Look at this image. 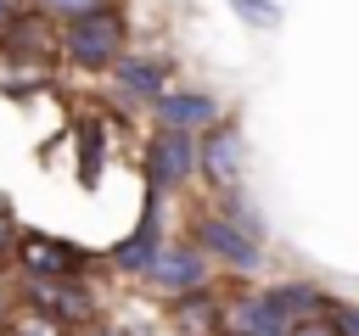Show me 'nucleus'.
Masks as SVG:
<instances>
[{
    "instance_id": "2",
    "label": "nucleus",
    "mask_w": 359,
    "mask_h": 336,
    "mask_svg": "<svg viewBox=\"0 0 359 336\" xmlns=\"http://www.w3.org/2000/svg\"><path fill=\"white\" fill-rule=\"evenodd\" d=\"M11 302L34 308V314H45V319H56L67 330H84V325L101 319V286H95V274H62V280H22L17 274Z\"/></svg>"
},
{
    "instance_id": "4",
    "label": "nucleus",
    "mask_w": 359,
    "mask_h": 336,
    "mask_svg": "<svg viewBox=\"0 0 359 336\" xmlns=\"http://www.w3.org/2000/svg\"><path fill=\"white\" fill-rule=\"evenodd\" d=\"M213 269H230V274H258L264 269V241H252V235H241L230 218H219L213 207H202L196 218H191V235H185Z\"/></svg>"
},
{
    "instance_id": "21",
    "label": "nucleus",
    "mask_w": 359,
    "mask_h": 336,
    "mask_svg": "<svg viewBox=\"0 0 359 336\" xmlns=\"http://www.w3.org/2000/svg\"><path fill=\"white\" fill-rule=\"evenodd\" d=\"M292 336H331V325H325V319H297Z\"/></svg>"
},
{
    "instance_id": "6",
    "label": "nucleus",
    "mask_w": 359,
    "mask_h": 336,
    "mask_svg": "<svg viewBox=\"0 0 359 336\" xmlns=\"http://www.w3.org/2000/svg\"><path fill=\"white\" fill-rule=\"evenodd\" d=\"M157 297H185V291H196V286H213V263L180 235V241H157V252H151V263H146V274H140Z\"/></svg>"
},
{
    "instance_id": "16",
    "label": "nucleus",
    "mask_w": 359,
    "mask_h": 336,
    "mask_svg": "<svg viewBox=\"0 0 359 336\" xmlns=\"http://www.w3.org/2000/svg\"><path fill=\"white\" fill-rule=\"evenodd\" d=\"M0 336H73V330L56 325V319H45V314H34V308H11L6 325H0Z\"/></svg>"
},
{
    "instance_id": "17",
    "label": "nucleus",
    "mask_w": 359,
    "mask_h": 336,
    "mask_svg": "<svg viewBox=\"0 0 359 336\" xmlns=\"http://www.w3.org/2000/svg\"><path fill=\"white\" fill-rule=\"evenodd\" d=\"M101 6H112V0H34V11L50 17L56 28H62V22H79V17H90V11H101Z\"/></svg>"
},
{
    "instance_id": "7",
    "label": "nucleus",
    "mask_w": 359,
    "mask_h": 336,
    "mask_svg": "<svg viewBox=\"0 0 359 336\" xmlns=\"http://www.w3.org/2000/svg\"><path fill=\"white\" fill-rule=\"evenodd\" d=\"M241 162H247V146H241V129L230 118L196 129V179H208L213 190H230L241 179Z\"/></svg>"
},
{
    "instance_id": "22",
    "label": "nucleus",
    "mask_w": 359,
    "mask_h": 336,
    "mask_svg": "<svg viewBox=\"0 0 359 336\" xmlns=\"http://www.w3.org/2000/svg\"><path fill=\"white\" fill-rule=\"evenodd\" d=\"M11 308H17V302H11V280L0 274V325H6V314H11Z\"/></svg>"
},
{
    "instance_id": "18",
    "label": "nucleus",
    "mask_w": 359,
    "mask_h": 336,
    "mask_svg": "<svg viewBox=\"0 0 359 336\" xmlns=\"http://www.w3.org/2000/svg\"><path fill=\"white\" fill-rule=\"evenodd\" d=\"M230 11H236L247 28H275V22H280V6H275V0H230Z\"/></svg>"
},
{
    "instance_id": "9",
    "label": "nucleus",
    "mask_w": 359,
    "mask_h": 336,
    "mask_svg": "<svg viewBox=\"0 0 359 336\" xmlns=\"http://www.w3.org/2000/svg\"><path fill=\"white\" fill-rule=\"evenodd\" d=\"M219 336H292V319L269 302V291H224Z\"/></svg>"
},
{
    "instance_id": "11",
    "label": "nucleus",
    "mask_w": 359,
    "mask_h": 336,
    "mask_svg": "<svg viewBox=\"0 0 359 336\" xmlns=\"http://www.w3.org/2000/svg\"><path fill=\"white\" fill-rule=\"evenodd\" d=\"M107 73H112V90L123 101H157L168 90V78H174V62L168 56H135V50H123Z\"/></svg>"
},
{
    "instance_id": "13",
    "label": "nucleus",
    "mask_w": 359,
    "mask_h": 336,
    "mask_svg": "<svg viewBox=\"0 0 359 336\" xmlns=\"http://www.w3.org/2000/svg\"><path fill=\"white\" fill-rule=\"evenodd\" d=\"M219 314H224V291L219 286H196L185 297H168L174 336H219Z\"/></svg>"
},
{
    "instance_id": "8",
    "label": "nucleus",
    "mask_w": 359,
    "mask_h": 336,
    "mask_svg": "<svg viewBox=\"0 0 359 336\" xmlns=\"http://www.w3.org/2000/svg\"><path fill=\"white\" fill-rule=\"evenodd\" d=\"M157 241H163V196H157V190H146V202H140V224H135L118 246H107V252H101V269L140 280V274H146V263H151V252H157Z\"/></svg>"
},
{
    "instance_id": "14",
    "label": "nucleus",
    "mask_w": 359,
    "mask_h": 336,
    "mask_svg": "<svg viewBox=\"0 0 359 336\" xmlns=\"http://www.w3.org/2000/svg\"><path fill=\"white\" fill-rule=\"evenodd\" d=\"M269 291V302L297 325V319H320V302H325V291L314 286V280H275V286H264Z\"/></svg>"
},
{
    "instance_id": "1",
    "label": "nucleus",
    "mask_w": 359,
    "mask_h": 336,
    "mask_svg": "<svg viewBox=\"0 0 359 336\" xmlns=\"http://www.w3.org/2000/svg\"><path fill=\"white\" fill-rule=\"evenodd\" d=\"M56 50L79 73H107L129 50V11L112 0V6L90 11V17H79V22H62L56 28Z\"/></svg>"
},
{
    "instance_id": "15",
    "label": "nucleus",
    "mask_w": 359,
    "mask_h": 336,
    "mask_svg": "<svg viewBox=\"0 0 359 336\" xmlns=\"http://www.w3.org/2000/svg\"><path fill=\"white\" fill-rule=\"evenodd\" d=\"M73 129H79V185H84V190H95V185H101V151H107V129H101L95 118H79Z\"/></svg>"
},
{
    "instance_id": "5",
    "label": "nucleus",
    "mask_w": 359,
    "mask_h": 336,
    "mask_svg": "<svg viewBox=\"0 0 359 336\" xmlns=\"http://www.w3.org/2000/svg\"><path fill=\"white\" fill-rule=\"evenodd\" d=\"M140 174H146V190L157 196H174L196 179V134L191 129H151L146 151H140Z\"/></svg>"
},
{
    "instance_id": "3",
    "label": "nucleus",
    "mask_w": 359,
    "mask_h": 336,
    "mask_svg": "<svg viewBox=\"0 0 359 336\" xmlns=\"http://www.w3.org/2000/svg\"><path fill=\"white\" fill-rule=\"evenodd\" d=\"M11 269L22 280H62V274H95L101 258L84 252L79 241H62V235H45V230H22L17 246H11Z\"/></svg>"
},
{
    "instance_id": "10",
    "label": "nucleus",
    "mask_w": 359,
    "mask_h": 336,
    "mask_svg": "<svg viewBox=\"0 0 359 336\" xmlns=\"http://www.w3.org/2000/svg\"><path fill=\"white\" fill-rule=\"evenodd\" d=\"M0 56L6 62H50L56 56V22L22 6L11 22H0Z\"/></svg>"
},
{
    "instance_id": "19",
    "label": "nucleus",
    "mask_w": 359,
    "mask_h": 336,
    "mask_svg": "<svg viewBox=\"0 0 359 336\" xmlns=\"http://www.w3.org/2000/svg\"><path fill=\"white\" fill-rule=\"evenodd\" d=\"M17 235H22V224L11 218V202H0V274L11 269V246H17Z\"/></svg>"
},
{
    "instance_id": "23",
    "label": "nucleus",
    "mask_w": 359,
    "mask_h": 336,
    "mask_svg": "<svg viewBox=\"0 0 359 336\" xmlns=\"http://www.w3.org/2000/svg\"><path fill=\"white\" fill-rule=\"evenodd\" d=\"M17 11H22V0H0V22H11Z\"/></svg>"
},
{
    "instance_id": "12",
    "label": "nucleus",
    "mask_w": 359,
    "mask_h": 336,
    "mask_svg": "<svg viewBox=\"0 0 359 336\" xmlns=\"http://www.w3.org/2000/svg\"><path fill=\"white\" fill-rule=\"evenodd\" d=\"M151 112H157V123H163V129H191V134L224 118V112H219V101H213L208 90H185V84H180V90H163V95L151 101Z\"/></svg>"
},
{
    "instance_id": "20",
    "label": "nucleus",
    "mask_w": 359,
    "mask_h": 336,
    "mask_svg": "<svg viewBox=\"0 0 359 336\" xmlns=\"http://www.w3.org/2000/svg\"><path fill=\"white\" fill-rule=\"evenodd\" d=\"M73 336H135L129 325H112V319H95V325H84V330H73Z\"/></svg>"
}]
</instances>
